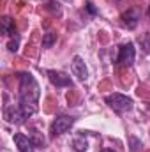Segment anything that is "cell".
I'll return each instance as SVG.
<instances>
[{
	"label": "cell",
	"instance_id": "obj_1",
	"mask_svg": "<svg viewBox=\"0 0 150 152\" xmlns=\"http://www.w3.org/2000/svg\"><path fill=\"white\" fill-rule=\"evenodd\" d=\"M39 97H41V88H39L37 80L32 73H20V90H18V106L23 112L25 118L37 113L39 110Z\"/></svg>",
	"mask_w": 150,
	"mask_h": 152
},
{
	"label": "cell",
	"instance_id": "obj_2",
	"mask_svg": "<svg viewBox=\"0 0 150 152\" xmlns=\"http://www.w3.org/2000/svg\"><path fill=\"white\" fill-rule=\"evenodd\" d=\"M104 101H106V104H108L111 110L118 112V113L131 112L133 106H134V103H133L131 97H127V96H124V94H118V92H115V94H108V96L104 97Z\"/></svg>",
	"mask_w": 150,
	"mask_h": 152
},
{
	"label": "cell",
	"instance_id": "obj_3",
	"mask_svg": "<svg viewBox=\"0 0 150 152\" xmlns=\"http://www.w3.org/2000/svg\"><path fill=\"white\" fill-rule=\"evenodd\" d=\"M76 118L74 117H69V115H58L53 118L51 126H50V133L51 136H60L64 133H67L73 126H74Z\"/></svg>",
	"mask_w": 150,
	"mask_h": 152
},
{
	"label": "cell",
	"instance_id": "obj_4",
	"mask_svg": "<svg viewBox=\"0 0 150 152\" xmlns=\"http://www.w3.org/2000/svg\"><path fill=\"white\" fill-rule=\"evenodd\" d=\"M134 57H136L134 44H133V42H125V44L120 48V51H118L117 62H118V64H122V66H133Z\"/></svg>",
	"mask_w": 150,
	"mask_h": 152
},
{
	"label": "cell",
	"instance_id": "obj_5",
	"mask_svg": "<svg viewBox=\"0 0 150 152\" xmlns=\"http://www.w3.org/2000/svg\"><path fill=\"white\" fill-rule=\"evenodd\" d=\"M12 140H14V143H16V147H18L20 152H36V143H34L32 138H28L27 134L16 133V134L12 136Z\"/></svg>",
	"mask_w": 150,
	"mask_h": 152
},
{
	"label": "cell",
	"instance_id": "obj_6",
	"mask_svg": "<svg viewBox=\"0 0 150 152\" xmlns=\"http://www.w3.org/2000/svg\"><path fill=\"white\" fill-rule=\"evenodd\" d=\"M50 81L57 87V88H64V87H73V80L69 78L67 75L60 73V71H48L46 73Z\"/></svg>",
	"mask_w": 150,
	"mask_h": 152
},
{
	"label": "cell",
	"instance_id": "obj_7",
	"mask_svg": "<svg viewBox=\"0 0 150 152\" xmlns=\"http://www.w3.org/2000/svg\"><path fill=\"white\" fill-rule=\"evenodd\" d=\"M4 118L11 124H21L25 120V115L20 110V106H5L4 110Z\"/></svg>",
	"mask_w": 150,
	"mask_h": 152
},
{
	"label": "cell",
	"instance_id": "obj_8",
	"mask_svg": "<svg viewBox=\"0 0 150 152\" xmlns=\"http://www.w3.org/2000/svg\"><path fill=\"white\" fill-rule=\"evenodd\" d=\"M122 23L129 28V30H134L140 23V12L136 9H127L124 14H122Z\"/></svg>",
	"mask_w": 150,
	"mask_h": 152
},
{
	"label": "cell",
	"instance_id": "obj_9",
	"mask_svg": "<svg viewBox=\"0 0 150 152\" xmlns=\"http://www.w3.org/2000/svg\"><path fill=\"white\" fill-rule=\"evenodd\" d=\"M73 73H74V76H78V80H81V81H85V80L88 78L87 66H85V62H83V58H81L79 55H74V57H73Z\"/></svg>",
	"mask_w": 150,
	"mask_h": 152
},
{
	"label": "cell",
	"instance_id": "obj_10",
	"mask_svg": "<svg viewBox=\"0 0 150 152\" xmlns=\"http://www.w3.org/2000/svg\"><path fill=\"white\" fill-rule=\"evenodd\" d=\"M2 32H4L5 36H11V37L16 34L14 20H12V18H9V16H4V18H2Z\"/></svg>",
	"mask_w": 150,
	"mask_h": 152
},
{
	"label": "cell",
	"instance_id": "obj_11",
	"mask_svg": "<svg viewBox=\"0 0 150 152\" xmlns=\"http://www.w3.org/2000/svg\"><path fill=\"white\" fill-rule=\"evenodd\" d=\"M141 151H143L141 140L131 134V136H129V152H141Z\"/></svg>",
	"mask_w": 150,
	"mask_h": 152
},
{
	"label": "cell",
	"instance_id": "obj_12",
	"mask_svg": "<svg viewBox=\"0 0 150 152\" xmlns=\"http://www.w3.org/2000/svg\"><path fill=\"white\" fill-rule=\"evenodd\" d=\"M57 42V34L55 32H46L44 36H42V48H51L53 44Z\"/></svg>",
	"mask_w": 150,
	"mask_h": 152
},
{
	"label": "cell",
	"instance_id": "obj_13",
	"mask_svg": "<svg viewBox=\"0 0 150 152\" xmlns=\"http://www.w3.org/2000/svg\"><path fill=\"white\" fill-rule=\"evenodd\" d=\"M138 41H140V46H141V50H143L145 53H150V32L141 34Z\"/></svg>",
	"mask_w": 150,
	"mask_h": 152
},
{
	"label": "cell",
	"instance_id": "obj_14",
	"mask_svg": "<svg viewBox=\"0 0 150 152\" xmlns=\"http://www.w3.org/2000/svg\"><path fill=\"white\" fill-rule=\"evenodd\" d=\"M73 147H74L76 152H85L88 149V143L85 142V138H76L74 142H73Z\"/></svg>",
	"mask_w": 150,
	"mask_h": 152
},
{
	"label": "cell",
	"instance_id": "obj_15",
	"mask_svg": "<svg viewBox=\"0 0 150 152\" xmlns=\"http://www.w3.org/2000/svg\"><path fill=\"white\" fill-rule=\"evenodd\" d=\"M18 46H20V39L14 37L9 41V44H7V48H9V51H12V53H16L18 51Z\"/></svg>",
	"mask_w": 150,
	"mask_h": 152
},
{
	"label": "cell",
	"instance_id": "obj_16",
	"mask_svg": "<svg viewBox=\"0 0 150 152\" xmlns=\"http://www.w3.org/2000/svg\"><path fill=\"white\" fill-rule=\"evenodd\" d=\"M32 142L36 143V147H37V145H44V138L39 136V131H36V129L32 131Z\"/></svg>",
	"mask_w": 150,
	"mask_h": 152
},
{
	"label": "cell",
	"instance_id": "obj_17",
	"mask_svg": "<svg viewBox=\"0 0 150 152\" xmlns=\"http://www.w3.org/2000/svg\"><path fill=\"white\" fill-rule=\"evenodd\" d=\"M85 7H87V11H88L90 14H97V9L94 7V4H92V2H87V4H85Z\"/></svg>",
	"mask_w": 150,
	"mask_h": 152
},
{
	"label": "cell",
	"instance_id": "obj_18",
	"mask_svg": "<svg viewBox=\"0 0 150 152\" xmlns=\"http://www.w3.org/2000/svg\"><path fill=\"white\" fill-rule=\"evenodd\" d=\"M101 152H115V151H113V149H103Z\"/></svg>",
	"mask_w": 150,
	"mask_h": 152
},
{
	"label": "cell",
	"instance_id": "obj_19",
	"mask_svg": "<svg viewBox=\"0 0 150 152\" xmlns=\"http://www.w3.org/2000/svg\"><path fill=\"white\" fill-rule=\"evenodd\" d=\"M117 2H118V0H117Z\"/></svg>",
	"mask_w": 150,
	"mask_h": 152
}]
</instances>
